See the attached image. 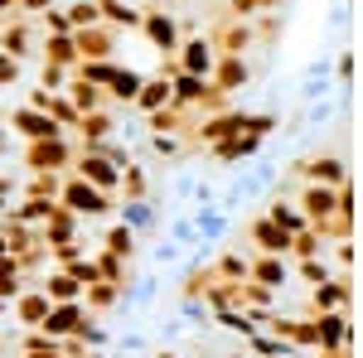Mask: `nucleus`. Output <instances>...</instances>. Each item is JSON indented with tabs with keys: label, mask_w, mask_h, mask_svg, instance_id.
<instances>
[{
	"label": "nucleus",
	"mask_w": 363,
	"mask_h": 358,
	"mask_svg": "<svg viewBox=\"0 0 363 358\" xmlns=\"http://www.w3.org/2000/svg\"><path fill=\"white\" fill-rule=\"evenodd\" d=\"M0 78H15V63H0Z\"/></svg>",
	"instance_id": "obj_2"
},
{
	"label": "nucleus",
	"mask_w": 363,
	"mask_h": 358,
	"mask_svg": "<svg viewBox=\"0 0 363 358\" xmlns=\"http://www.w3.org/2000/svg\"><path fill=\"white\" fill-rule=\"evenodd\" d=\"M150 34H155V39L169 49V20H150Z\"/></svg>",
	"instance_id": "obj_1"
}]
</instances>
